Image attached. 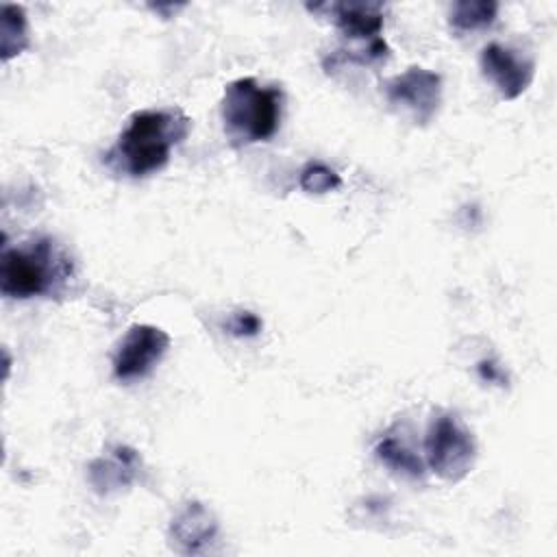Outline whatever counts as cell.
Returning <instances> with one entry per match:
<instances>
[{
  "mask_svg": "<svg viewBox=\"0 0 557 557\" xmlns=\"http://www.w3.org/2000/svg\"><path fill=\"white\" fill-rule=\"evenodd\" d=\"M189 128L191 120L178 107L137 111L104 154V165L131 178L148 176L170 161L172 150L189 135Z\"/></svg>",
  "mask_w": 557,
  "mask_h": 557,
  "instance_id": "cell-1",
  "label": "cell"
},
{
  "mask_svg": "<svg viewBox=\"0 0 557 557\" xmlns=\"http://www.w3.org/2000/svg\"><path fill=\"white\" fill-rule=\"evenodd\" d=\"M72 259L52 237H37L7 248L0 263V292L7 298L50 296L72 276Z\"/></svg>",
  "mask_w": 557,
  "mask_h": 557,
  "instance_id": "cell-2",
  "label": "cell"
},
{
  "mask_svg": "<svg viewBox=\"0 0 557 557\" xmlns=\"http://www.w3.org/2000/svg\"><path fill=\"white\" fill-rule=\"evenodd\" d=\"M224 131L237 146L259 144L274 137L283 115V89L261 85L252 76L235 78L222 96Z\"/></svg>",
  "mask_w": 557,
  "mask_h": 557,
  "instance_id": "cell-3",
  "label": "cell"
},
{
  "mask_svg": "<svg viewBox=\"0 0 557 557\" xmlns=\"http://www.w3.org/2000/svg\"><path fill=\"white\" fill-rule=\"evenodd\" d=\"M429 468L444 481L457 483L466 479L476 459L472 433L455 413H437L424 437Z\"/></svg>",
  "mask_w": 557,
  "mask_h": 557,
  "instance_id": "cell-4",
  "label": "cell"
},
{
  "mask_svg": "<svg viewBox=\"0 0 557 557\" xmlns=\"http://www.w3.org/2000/svg\"><path fill=\"white\" fill-rule=\"evenodd\" d=\"M170 348V335L152 324H133L113 355V376L117 381L144 379Z\"/></svg>",
  "mask_w": 557,
  "mask_h": 557,
  "instance_id": "cell-5",
  "label": "cell"
},
{
  "mask_svg": "<svg viewBox=\"0 0 557 557\" xmlns=\"http://www.w3.org/2000/svg\"><path fill=\"white\" fill-rule=\"evenodd\" d=\"M389 104L407 111L413 122L429 124L442 102V76L424 67H409L385 83Z\"/></svg>",
  "mask_w": 557,
  "mask_h": 557,
  "instance_id": "cell-6",
  "label": "cell"
},
{
  "mask_svg": "<svg viewBox=\"0 0 557 557\" xmlns=\"http://www.w3.org/2000/svg\"><path fill=\"white\" fill-rule=\"evenodd\" d=\"M483 76L498 89L500 98L516 100L527 91L535 76V61L503 44H490L481 52Z\"/></svg>",
  "mask_w": 557,
  "mask_h": 557,
  "instance_id": "cell-7",
  "label": "cell"
},
{
  "mask_svg": "<svg viewBox=\"0 0 557 557\" xmlns=\"http://www.w3.org/2000/svg\"><path fill=\"white\" fill-rule=\"evenodd\" d=\"M218 537L215 516L198 500L185 503L170 522V544L181 555H200Z\"/></svg>",
  "mask_w": 557,
  "mask_h": 557,
  "instance_id": "cell-8",
  "label": "cell"
},
{
  "mask_svg": "<svg viewBox=\"0 0 557 557\" xmlns=\"http://www.w3.org/2000/svg\"><path fill=\"white\" fill-rule=\"evenodd\" d=\"M141 470V457L126 444H115L107 457H98L87 466L89 485L98 494H113L128 487Z\"/></svg>",
  "mask_w": 557,
  "mask_h": 557,
  "instance_id": "cell-9",
  "label": "cell"
},
{
  "mask_svg": "<svg viewBox=\"0 0 557 557\" xmlns=\"http://www.w3.org/2000/svg\"><path fill=\"white\" fill-rule=\"evenodd\" d=\"M331 15L335 26L342 30L344 37L348 39H363V41H374L381 37L383 30V4L379 2H333L324 4Z\"/></svg>",
  "mask_w": 557,
  "mask_h": 557,
  "instance_id": "cell-10",
  "label": "cell"
},
{
  "mask_svg": "<svg viewBox=\"0 0 557 557\" xmlns=\"http://www.w3.org/2000/svg\"><path fill=\"white\" fill-rule=\"evenodd\" d=\"M374 455L383 466H387L396 474H403L409 479H422L424 474L422 459L403 440H398L392 433L379 440V444L374 446Z\"/></svg>",
  "mask_w": 557,
  "mask_h": 557,
  "instance_id": "cell-11",
  "label": "cell"
},
{
  "mask_svg": "<svg viewBox=\"0 0 557 557\" xmlns=\"http://www.w3.org/2000/svg\"><path fill=\"white\" fill-rule=\"evenodd\" d=\"M0 20V59L7 63L28 48L26 11L20 4H2Z\"/></svg>",
  "mask_w": 557,
  "mask_h": 557,
  "instance_id": "cell-12",
  "label": "cell"
},
{
  "mask_svg": "<svg viewBox=\"0 0 557 557\" xmlns=\"http://www.w3.org/2000/svg\"><path fill=\"white\" fill-rule=\"evenodd\" d=\"M498 15V2L494 0H459L448 13V24L457 33H472L487 28Z\"/></svg>",
  "mask_w": 557,
  "mask_h": 557,
  "instance_id": "cell-13",
  "label": "cell"
},
{
  "mask_svg": "<svg viewBox=\"0 0 557 557\" xmlns=\"http://www.w3.org/2000/svg\"><path fill=\"white\" fill-rule=\"evenodd\" d=\"M298 183L309 194H326L342 185V176L335 170H331L329 165L311 161L300 170Z\"/></svg>",
  "mask_w": 557,
  "mask_h": 557,
  "instance_id": "cell-14",
  "label": "cell"
},
{
  "mask_svg": "<svg viewBox=\"0 0 557 557\" xmlns=\"http://www.w3.org/2000/svg\"><path fill=\"white\" fill-rule=\"evenodd\" d=\"M261 320L250 313V311H237L228 322H226V329L231 335L235 337H252L261 331Z\"/></svg>",
  "mask_w": 557,
  "mask_h": 557,
  "instance_id": "cell-15",
  "label": "cell"
},
{
  "mask_svg": "<svg viewBox=\"0 0 557 557\" xmlns=\"http://www.w3.org/2000/svg\"><path fill=\"white\" fill-rule=\"evenodd\" d=\"M479 372L485 381H500V372L496 370V366L492 361H481L479 363Z\"/></svg>",
  "mask_w": 557,
  "mask_h": 557,
  "instance_id": "cell-16",
  "label": "cell"
}]
</instances>
